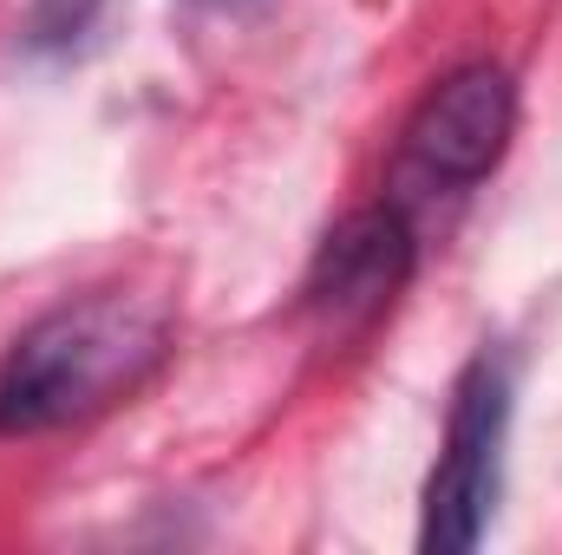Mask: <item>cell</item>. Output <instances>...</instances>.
<instances>
[{"instance_id": "5b68a950", "label": "cell", "mask_w": 562, "mask_h": 555, "mask_svg": "<svg viewBox=\"0 0 562 555\" xmlns=\"http://www.w3.org/2000/svg\"><path fill=\"white\" fill-rule=\"evenodd\" d=\"M99 0H33V46H72L92 26Z\"/></svg>"}, {"instance_id": "7a4b0ae2", "label": "cell", "mask_w": 562, "mask_h": 555, "mask_svg": "<svg viewBox=\"0 0 562 555\" xmlns=\"http://www.w3.org/2000/svg\"><path fill=\"white\" fill-rule=\"evenodd\" d=\"M504 451H510V373L504 360L477 353L458 373L451 412H445V444L425 484V555H464L484 543L497 497H504Z\"/></svg>"}, {"instance_id": "277c9868", "label": "cell", "mask_w": 562, "mask_h": 555, "mask_svg": "<svg viewBox=\"0 0 562 555\" xmlns=\"http://www.w3.org/2000/svg\"><path fill=\"white\" fill-rule=\"evenodd\" d=\"M406 275H413V223L393 203L353 209L307 269V314L327 333H360L393 307Z\"/></svg>"}, {"instance_id": "6da1fadb", "label": "cell", "mask_w": 562, "mask_h": 555, "mask_svg": "<svg viewBox=\"0 0 562 555\" xmlns=\"http://www.w3.org/2000/svg\"><path fill=\"white\" fill-rule=\"evenodd\" d=\"M170 353V314L150 294L99 287L46 307L0 353V438H46L132 399Z\"/></svg>"}, {"instance_id": "3957f363", "label": "cell", "mask_w": 562, "mask_h": 555, "mask_svg": "<svg viewBox=\"0 0 562 555\" xmlns=\"http://www.w3.org/2000/svg\"><path fill=\"white\" fill-rule=\"evenodd\" d=\"M517 132V86L504 66L471 59L445 72L425 105L406 125V163L419 170L431 190H471L497 170L504 144Z\"/></svg>"}]
</instances>
